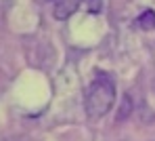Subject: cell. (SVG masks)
<instances>
[{
    "label": "cell",
    "mask_w": 155,
    "mask_h": 141,
    "mask_svg": "<svg viewBox=\"0 0 155 141\" xmlns=\"http://www.w3.org/2000/svg\"><path fill=\"white\" fill-rule=\"evenodd\" d=\"M80 2L82 0H54V6H52L54 19H59V21L69 19L78 9H80Z\"/></svg>",
    "instance_id": "cell-2"
},
{
    "label": "cell",
    "mask_w": 155,
    "mask_h": 141,
    "mask_svg": "<svg viewBox=\"0 0 155 141\" xmlns=\"http://www.w3.org/2000/svg\"><path fill=\"white\" fill-rule=\"evenodd\" d=\"M86 114L90 118H103L115 103V84L111 78L99 76L94 78L86 91Z\"/></svg>",
    "instance_id": "cell-1"
},
{
    "label": "cell",
    "mask_w": 155,
    "mask_h": 141,
    "mask_svg": "<svg viewBox=\"0 0 155 141\" xmlns=\"http://www.w3.org/2000/svg\"><path fill=\"white\" fill-rule=\"evenodd\" d=\"M136 26L140 29H145V32H151L155 29V11H143L140 15H138V19H136Z\"/></svg>",
    "instance_id": "cell-3"
},
{
    "label": "cell",
    "mask_w": 155,
    "mask_h": 141,
    "mask_svg": "<svg viewBox=\"0 0 155 141\" xmlns=\"http://www.w3.org/2000/svg\"><path fill=\"white\" fill-rule=\"evenodd\" d=\"M101 0H84V6H86V11L88 13H99L101 11Z\"/></svg>",
    "instance_id": "cell-4"
}]
</instances>
